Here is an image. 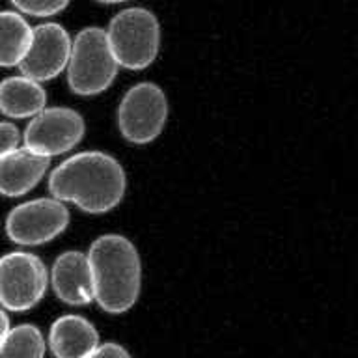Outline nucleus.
Listing matches in <instances>:
<instances>
[{"label": "nucleus", "mask_w": 358, "mask_h": 358, "mask_svg": "<svg viewBox=\"0 0 358 358\" xmlns=\"http://www.w3.org/2000/svg\"><path fill=\"white\" fill-rule=\"evenodd\" d=\"M125 187L122 164L101 151L69 157L49 178V190L56 200L75 203L86 213L114 209L122 201Z\"/></svg>", "instance_id": "obj_1"}, {"label": "nucleus", "mask_w": 358, "mask_h": 358, "mask_svg": "<svg viewBox=\"0 0 358 358\" xmlns=\"http://www.w3.org/2000/svg\"><path fill=\"white\" fill-rule=\"evenodd\" d=\"M94 282V301L108 313H123L140 295L142 267L138 252L127 237L116 234L94 241L86 254Z\"/></svg>", "instance_id": "obj_2"}, {"label": "nucleus", "mask_w": 358, "mask_h": 358, "mask_svg": "<svg viewBox=\"0 0 358 358\" xmlns=\"http://www.w3.org/2000/svg\"><path fill=\"white\" fill-rule=\"evenodd\" d=\"M117 62L103 28L90 27L71 41L67 62L69 86L78 95H97L116 78Z\"/></svg>", "instance_id": "obj_3"}, {"label": "nucleus", "mask_w": 358, "mask_h": 358, "mask_svg": "<svg viewBox=\"0 0 358 358\" xmlns=\"http://www.w3.org/2000/svg\"><path fill=\"white\" fill-rule=\"evenodd\" d=\"M105 32L117 66L144 69L153 64L159 55L161 27L157 17L145 8L120 11Z\"/></svg>", "instance_id": "obj_4"}, {"label": "nucleus", "mask_w": 358, "mask_h": 358, "mask_svg": "<svg viewBox=\"0 0 358 358\" xmlns=\"http://www.w3.org/2000/svg\"><path fill=\"white\" fill-rule=\"evenodd\" d=\"M166 117L164 92L153 83H140L123 95L117 108V127L129 142L148 144L161 134Z\"/></svg>", "instance_id": "obj_5"}, {"label": "nucleus", "mask_w": 358, "mask_h": 358, "mask_svg": "<svg viewBox=\"0 0 358 358\" xmlns=\"http://www.w3.org/2000/svg\"><path fill=\"white\" fill-rule=\"evenodd\" d=\"M47 289L43 262L28 252H10L0 257V304L11 312H24L38 304Z\"/></svg>", "instance_id": "obj_6"}, {"label": "nucleus", "mask_w": 358, "mask_h": 358, "mask_svg": "<svg viewBox=\"0 0 358 358\" xmlns=\"http://www.w3.org/2000/svg\"><path fill=\"white\" fill-rule=\"evenodd\" d=\"M69 224V211L56 198H38L17 206L8 215L6 231L19 245H43L64 231Z\"/></svg>", "instance_id": "obj_7"}, {"label": "nucleus", "mask_w": 358, "mask_h": 358, "mask_svg": "<svg viewBox=\"0 0 358 358\" xmlns=\"http://www.w3.org/2000/svg\"><path fill=\"white\" fill-rule=\"evenodd\" d=\"M84 136V120L71 108H43L24 131V148L47 159L73 150Z\"/></svg>", "instance_id": "obj_8"}, {"label": "nucleus", "mask_w": 358, "mask_h": 358, "mask_svg": "<svg viewBox=\"0 0 358 358\" xmlns=\"http://www.w3.org/2000/svg\"><path fill=\"white\" fill-rule=\"evenodd\" d=\"M71 38L62 24L45 22L32 30V39L22 56L19 69L32 80H50L67 67Z\"/></svg>", "instance_id": "obj_9"}, {"label": "nucleus", "mask_w": 358, "mask_h": 358, "mask_svg": "<svg viewBox=\"0 0 358 358\" xmlns=\"http://www.w3.org/2000/svg\"><path fill=\"white\" fill-rule=\"evenodd\" d=\"M52 287L62 301L84 306L94 301V282L88 256L83 252H66L52 265Z\"/></svg>", "instance_id": "obj_10"}, {"label": "nucleus", "mask_w": 358, "mask_h": 358, "mask_svg": "<svg viewBox=\"0 0 358 358\" xmlns=\"http://www.w3.org/2000/svg\"><path fill=\"white\" fill-rule=\"evenodd\" d=\"M49 161L27 148H15L6 153L0 159V194L10 198L27 194L43 179Z\"/></svg>", "instance_id": "obj_11"}, {"label": "nucleus", "mask_w": 358, "mask_h": 358, "mask_svg": "<svg viewBox=\"0 0 358 358\" xmlns=\"http://www.w3.org/2000/svg\"><path fill=\"white\" fill-rule=\"evenodd\" d=\"M49 345L56 358H86L99 345V336L88 319L64 315L50 327Z\"/></svg>", "instance_id": "obj_12"}, {"label": "nucleus", "mask_w": 358, "mask_h": 358, "mask_svg": "<svg viewBox=\"0 0 358 358\" xmlns=\"http://www.w3.org/2000/svg\"><path fill=\"white\" fill-rule=\"evenodd\" d=\"M47 105V94L38 80L17 75L0 83V112L8 117H34Z\"/></svg>", "instance_id": "obj_13"}, {"label": "nucleus", "mask_w": 358, "mask_h": 358, "mask_svg": "<svg viewBox=\"0 0 358 358\" xmlns=\"http://www.w3.org/2000/svg\"><path fill=\"white\" fill-rule=\"evenodd\" d=\"M32 30L17 11H0V66H19L27 52Z\"/></svg>", "instance_id": "obj_14"}, {"label": "nucleus", "mask_w": 358, "mask_h": 358, "mask_svg": "<svg viewBox=\"0 0 358 358\" xmlns=\"http://www.w3.org/2000/svg\"><path fill=\"white\" fill-rule=\"evenodd\" d=\"M45 340L34 324H19L6 332L0 341V358H43Z\"/></svg>", "instance_id": "obj_15"}, {"label": "nucleus", "mask_w": 358, "mask_h": 358, "mask_svg": "<svg viewBox=\"0 0 358 358\" xmlns=\"http://www.w3.org/2000/svg\"><path fill=\"white\" fill-rule=\"evenodd\" d=\"M17 10L34 17H50L60 13L69 0H11Z\"/></svg>", "instance_id": "obj_16"}, {"label": "nucleus", "mask_w": 358, "mask_h": 358, "mask_svg": "<svg viewBox=\"0 0 358 358\" xmlns=\"http://www.w3.org/2000/svg\"><path fill=\"white\" fill-rule=\"evenodd\" d=\"M19 144V131L15 125L8 122H0V159L13 151Z\"/></svg>", "instance_id": "obj_17"}, {"label": "nucleus", "mask_w": 358, "mask_h": 358, "mask_svg": "<svg viewBox=\"0 0 358 358\" xmlns=\"http://www.w3.org/2000/svg\"><path fill=\"white\" fill-rule=\"evenodd\" d=\"M86 358H133L129 355L125 347L117 345V343H103L97 345L94 351L90 352Z\"/></svg>", "instance_id": "obj_18"}, {"label": "nucleus", "mask_w": 358, "mask_h": 358, "mask_svg": "<svg viewBox=\"0 0 358 358\" xmlns=\"http://www.w3.org/2000/svg\"><path fill=\"white\" fill-rule=\"evenodd\" d=\"M8 330H10V319H8L4 310H0V341H2Z\"/></svg>", "instance_id": "obj_19"}, {"label": "nucleus", "mask_w": 358, "mask_h": 358, "mask_svg": "<svg viewBox=\"0 0 358 358\" xmlns=\"http://www.w3.org/2000/svg\"><path fill=\"white\" fill-rule=\"evenodd\" d=\"M101 4H117V2H125V0H97Z\"/></svg>", "instance_id": "obj_20"}]
</instances>
